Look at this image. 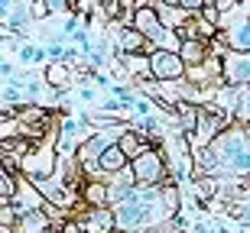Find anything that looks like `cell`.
<instances>
[{"instance_id": "obj_16", "label": "cell", "mask_w": 250, "mask_h": 233, "mask_svg": "<svg viewBox=\"0 0 250 233\" xmlns=\"http://www.w3.org/2000/svg\"><path fill=\"white\" fill-rule=\"evenodd\" d=\"M82 233H91V230H82Z\"/></svg>"}, {"instance_id": "obj_4", "label": "cell", "mask_w": 250, "mask_h": 233, "mask_svg": "<svg viewBox=\"0 0 250 233\" xmlns=\"http://www.w3.org/2000/svg\"><path fill=\"white\" fill-rule=\"evenodd\" d=\"M221 36L218 42H224V52H237V55H250V17H224L221 19Z\"/></svg>"}, {"instance_id": "obj_14", "label": "cell", "mask_w": 250, "mask_h": 233, "mask_svg": "<svg viewBox=\"0 0 250 233\" xmlns=\"http://www.w3.org/2000/svg\"><path fill=\"white\" fill-rule=\"evenodd\" d=\"M49 13H52V10H49V3H33V17H36V19H46Z\"/></svg>"}, {"instance_id": "obj_10", "label": "cell", "mask_w": 250, "mask_h": 233, "mask_svg": "<svg viewBox=\"0 0 250 233\" xmlns=\"http://www.w3.org/2000/svg\"><path fill=\"white\" fill-rule=\"evenodd\" d=\"M42 81H46V88L65 91V88L72 84V68L68 65H46L42 68Z\"/></svg>"}, {"instance_id": "obj_15", "label": "cell", "mask_w": 250, "mask_h": 233, "mask_svg": "<svg viewBox=\"0 0 250 233\" xmlns=\"http://www.w3.org/2000/svg\"><path fill=\"white\" fill-rule=\"evenodd\" d=\"M94 97H98V94H94V88H88V84H84V88H82V101L84 104H94Z\"/></svg>"}, {"instance_id": "obj_5", "label": "cell", "mask_w": 250, "mask_h": 233, "mask_svg": "<svg viewBox=\"0 0 250 233\" xmlns=\"http://www.w3.org/2000/svg\"><path fill=\"white\" fill-rule=\"evenodd\" d=\"M221 81L224 88H247L250 84V55H237V52H224L221 55Z\"/></svg>"}, {"instance_id": "obj_3", "label": "cell", "mask_w": 250, "mask_h": 233, "mask_svg": "<svg viewBox=\"0 0 250 233\" xmlns=\"http://www.w3.org/2000/svg\"><path fill=\"white\" fill-rule=\"evenodd\" d=\"M149 75L159 84H176V81H182V75H188V65L182 62L179 52L153 49V52H149Z\"/></svg>"}, {"instance_id": "obj_2", "label": "cell", "mask_w": 250, "mask_h": 233, "mask_svg": "<svg viewBox=\"0 0 250 233\" xmlns=\"http://www.w3.org/2000/svg\"><path fill=\"white\" fill-rule=\"evenodd\" d=\"M130 172H133L137 188H163L169 181V165H166V159H163V152L156 146L146 149L140 159H133L130 162Z\"/></svg>"}, {"instance_id": "obj_13", "label": "cell", "mask_w": 250, "mask_h": 233, "mask_svg": "<svg viewBox=\"0 0 250 233\" xmlns=\"http://www.w3.org/2000/svg\"><path fill=\"white\" fill-rule=\"evenodd\" d=\"M234 120H241L244 126H250V88L244 91V101H241V110H237V117Z\"/></svg>"}, {"instance_id": "obj_1", "label": "cell", "mask_w": 250, "mask_h": 233, "mask_svg": "<svg viewBox=\"0 0 250 233\" xmlns=\"http://www.w3.org/2000/svg\"><path fill=\"white\" fill-rule=\"evenodd\" d=\"M133 29L149 39V46L166 49V52H182V39L159 19V13H156L153 3H140V10L133 13Z\"/></svg>"}, {"instance_id": "obj_8", "label": "cell", "mask_w": 250, "mask_h": 233, "mask_svg": "<svg viewBox=\"0 0 250 233\" xmlns=\"http://www.w3.org/2000/svg\"><path fill=\"white\" fill-rule=\"evenodd\" d=\"M117 146H121V149H124V156H127L130 162H133V159H140V156H143L146 149H153L156 143H149L146 136H143V133H137L133 126H130V130L121 136V143H117Z\"/></svg>"}, {"instance_id": "obj_12", "label": "cell", "mask_w": 250, "mask_h": 233, "mask_svg": "<svg viewBox=\"0 0 250 233\" xmlns=\"http://www.w3.org/2000/svg\"><path fill=\"white\" fill-rule=\"evenodd\" d=\"M17 191H20V172L17 168H3L0 172V201L3 204H13L17 201Z\"/></svg>"}, {"instance_id": "obj_6", "label": "cell", "mask_w": 250, "mask_h": 233, "mask_svg": "<svg viewBox=\"0 0 250 233\" xmlns=\"http://www.w3.org/2000/svg\"><path fill=\"white\" fill-rule=\"evenodd\" d=\"M46 195L39 191V185H33L29 178L20 175V191H17V201H13V207H17L20 214H33V211H46Z\"/></svg>"}, {"instance_id": "obj_9", "label": "cell", "mask_w": 250, "mask_h": 233, "mask_svg": "<svg viewBox=\"0 0 250 233\" xmlns=\"http://www.w3.org/2000/svg\"><path fill=\"white\" fill-rule=\"evenodd\" d=\"M56 224H52V217L46 211H33V214H23L20 217V227L17 233H52Z\"/></svg>"}, {"instance_id": "obj_7", "label": "cell", "mask_w": 250, "mask_h": 233, "mask_svg": "<svg viewBox=\"0 0 250 233\" xmlns=\"http://www.w3.org/2000/svg\"><path fill=\"white\" fill-rule=\"evenodd\" d=\"M117 52H121V55H149L153 49H149V39L143 36V33L127 26V29H121V36H117Z\"/></svg>"}, {"instance_id": "obj_11", "label": "cell", "mask_w": 250, "mask_h": 233, "mask_svg": "<svg viewBox=\"0 0 250 233\" xmlns=\"http://www.w3.org/2000/svg\"><path fill=\"white\" fill-rule=\"evenodd\" d=\"M82 195H84V204L91 207H107V181H84L82 185Z\"/></svg>"}]
</instances>
